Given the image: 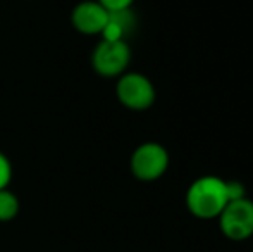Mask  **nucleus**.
<instances>
[{"mask_svg":"<svg viewBox=\"0 0 253 252\" xmlns=\"http://www.w3.org/2000/svg\"><path fill=\"white\" fill-rule=\"evenodd\" d=\"M226 187H227V195H229V201H236V199L247 197L245 194V185L238 180H226Z\"/></svg>","mask_w":253,"mask_h":252,"instance_id":"obj_11","label":"nucleus"},{"mask_svg":"<svg viewBox=\"0 0 253 252\" xmlns=\"http://www.w3.org/2000/svg\"><path fill=\"white\" fill-rule=\"evenodd\" d=\"M10 180H12V164L9 157L0 151V190L9 189Z\"/></svg>","mask_w":253,"mask_h":252,"instance_id":"obj_9","label":"nucleus"},{"mask_svg":"<svg viewBox=\"0 0 253 252\" xmlns=\"http://www.w3.org/2000/svg\"><path fill=\"white\" fill-rule=\"evenodd\" d=\"M169 152L159 142H145L133 151L129 159L131 175L138 182H157L169 169Z\"/></svg>","mask_w":253,"mask_h":252,"instance_id":"obj_2","label":"nucleus"},{"mask_svg":"<svg viewBox=\"0 0 253 252\" xmlns=\"http://www.w3.org/2000/svg\"><path fill=\"white\" fill-rule=\"evenodd\" d=\"M131 47L126 40H100L91 52V67L103 78H119L129 67Z\"/></svg>","mask_w":253,"mask_h":252,"instance_id":"obj_5","label":"nucleus"},{"mask_svg":"<svg viewBox=\"0 0 253 252\" xmlns=\"http://www.w3.org/2000/svg\"><path fill=\"white\" fill-rule=\"evenodd\" d=\"M97 2L105 7L109 12H119V10L131 9L134 0H97Z\"/></svg>","mask_w":253,"mask_h":252,"instance_id":"obj_10","label":"nucleus"},{"mask_svg":"<svg viewBox=\"0 0 253 252\" xmlns=\"http://www.w3.org/2000/svg\"><path fill=\"white\" fill-rule=\"evenodd\" d=\"M220 233L231 242H245L253 237V201L241 197L229 201L217 218Z\"/></svg>","mask_w":253,"mask_h":252,"instance_id":"obj_4","label":"nucleus"},{"mask_svg":"<svg viewBox=\"0 0 253 252\" xmlns=\"http://www.w3.org/2000/svg\"><path fill=\"white\" fill-rule=\"evenodd\" d=\"M134 28V16L131 9L119 10V12H110L109 23H107L105 30L102 31V40H126L127 35L133 31Z\"/></svg>","mask_w":253,"mask_h":252,"instance_id":"obj_7","label":"nucleus"},{"mask_svg":"<svg viewBox=\"0 0 253 252\" xmlns=\"http://www.w3.org/2000/svg\"><path fill=\"white\" fill-rule=\"evenodd\" d=\"M186 209L198 219H217L229 202L226 180L215 175H203L186 190Z\"/></svg>","mask_w":253,"mask_h":252,"instance_id":"obj_1","label":"nucleus"},{"mask_svg":"<svg viewBox=\"0 0 253 252\" xmlns=\"http://www.w3.org/2000/svg\"><path fill=\"white\" fill-rule=\"evenodd\" d=\"M116 97L121 105L129 111H148L155 104L157 92L152 80L136 71H126L117 78Z\"/></svg>","mask_w":253,"mask_h":252,"instance_id":"obj_3","label":"nucleus"},{"mask_svg":"<svg viewBox=\"0 0 253 252\" xmlns=\"http://www.w3.org/2000/svg\"><path fill=\"white\" fill-rule=\"evenodd\" d=\"M109 16L110 12L97 0H83L76 3L74 9L71 10V24L81 35L100 37L109 23Z\"/></svg>","mask_w":253,"mask_h":252,"instance_id":"obj_6","label":"nucleus"},{"mask_svg":"<svg viewBox=\"0 0 253 252\" xmlns=\"http://www.w3.org/2000/svg\"><path fill=\"white\" fill-rule=\"evenodd\" d=\"M19 197L10 189L0 190V223H9L19 214Z\"/></svg>","mask_w":253,"mask_h":252,"instance_id":"obj_8","label":"nucleus"}]
</instances>
